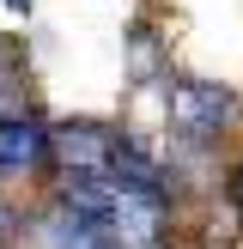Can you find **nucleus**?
Masks as SVG:
<instances>
[{"mask_svg":"<svg viewBox=\"0 0 243 249\" xmlns=\"http://www.w3.org/2000/svg\"><path fill=\"white\" fill-rule=\"evenodd\" d=\"M104 231H109L116 249H164V237H170V201L116 182V195H109V207H104Z\"/></svg>","mask_w":243,"mask_h":249,"instance_id":"f03ea898","label":"nucleus"},{"mask_svg":"<svg viewBox=\"0 0 243 249\" xmlns=\"http://www.w3.org/2000/svg\"><path fill=\"white\" fill-rule=\"evenodd\" d=\"M24 231V219H18V207L12 201H0V249H12V237Z\"/></svg>","mask_w":243,"mask_h":249,"instance_id":"423d86ee","label":"nucleus"},{"mask_svg":"<svg viewBox=\"0 0 243 249\" xmlns=\"http://www.w3.org/2000/svg\"><path fill=\"white\" fill-rule=\"evenodd\" d=\"M36 249H116V243H109L104 219H91V213H79V207L55 201V213L36 219Z\"/></svg>","mask_w":243,"mask_h":249,"instance_id":"39448f33","label":"nucleus"},{"mask_svg":"<svg viewBox=\"0 0 243 249\" xmlns=\"http://www.w3.org/2000/svg\"><path fill=\"white\" fill-rule=\"evenodd\" d=\"M122 128L109 122H55V170H109Z\"/></svg>","mask_w":243,"mask_h":249,"instance_id":"20e7f679","label":"nucleus"},{"mask_svg":"<svg viewBox=\"0 0 243 249\" xmlns=\"http://www.w3.org/2000/svg\"><path fill=\"white\" fill-rule=\"evenodd\" d=\"M164 109H170V134L194 152L219 146L231 128H237V91L219 79H164Z\"/></svg>","mask_w":243,"mask_h":249,"instance_id":"f257e3e1","label":"nucleus"},{"mask_svg":"<svg viewBox=\"0 0 243 249\" xmlns=\"http://www.w3.org/2000/svg\"><path fill=\"white\" fill-rule=\"evenodd\" d=\"M49 164H55V122L31 116V109H6L0 116V177L49 170Z\"/></svg>","mask_w":243,"mask_h":249,"instance_id":"7ed1b4c3","label":"nucleus"},{"mask_svg":"<svg viewBox=\"0 0 243 249\" xmlns=\"http://www.w3.org/2000/svg\"><path fill=\"white\" fill-rule=\"evenodd\" d=\"M225 201L243 213V164H237V170H225Z\"/></svg>","mask_w":243,"mask_h":249,"instance_id":"0eeeda50","label":"nucleus"},{"mask_svg":"<svg viewBox=\"0 0 243 249\" xmlns=\"http://www.w3.org/2000/svg\"><path fill=\"white\" fill-rule=\"evenodd\" d=\"M6 12H31V0H6Z\"/></svg>","mask_w":243,"mask_h":249,"instance_id":"6e6552de","label":"nucleus"}]
</instances>
